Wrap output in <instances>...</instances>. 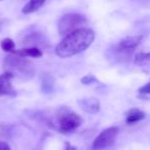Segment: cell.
I'll return each instance as SVG.
<instances>
[{
    "label": "cell",
    "instance_id": "obj_1",
    "mask_svg": "<svg viewBox=\"0 0 150 150\" xmlns=\"http://www.w3.org/2000/svg\"><path fill=\"white\" fill-rule=\"evenodd\" d=\"M95 40V32L88 28H78L67 34L57 45L56 54L60 58H70L90 47Z\"/></svg>",
    "mask_w": 150,
    "mask_h": 150
},
{
    "label": "cell",
    "instance_id": "obj_2",
    "mask_svg": "<svg viewBox=\"0 0 150 150\" xmlns=\"http://www.w3.org/2000/svg\"><path fill=\"white\" fill-rule=\"evenodd\" d=\"M82 119L77 113L69 109L59 111L54 119V129L61 134H71L81 125Z\"/></svg>",
    "mask_w": 150,
    "mask_h": 150
},
{
    "label": "cell",
    "instance_id": "obj_3",
    "mask_svg": "<svg viewBox=\"0 0 150 150\" xmlns=\"http://www.w3.org/2000/svg\"><path fill=\"white\" fill-rule=\"evenodd\" d=\"M3 68L8 72L15 74H19L23 77H33L34 75V67L31 63L28 62L19 54H13L7 56L3 61Z\"/></svg>",
    "mask_w": 150,
    "mask_h": 150
},
{
    "label": "cell",
    "instance_id": "obj_4",
    "mask_svg": "<svg viewBox=\"0 0 150 150\" xmlns=\"http://www.w3.org/2000/svg\"><path fill=\"white\" fill-rule=\"evenodd\" d=\"M86 23V18L77 13H70L64 15L58 23V30L60 35H67L70 32L77 29L79 26Z\"/></svg>",
    "mask_w": 150,
    "mask_h": 150
},
{
    "label": "cell",
    "instance_id": "obj_5",
    "mask_svg": "<svg viewBox=\"0 0 150 150\" xmlns=\"http://www.w3.org/2000/svg\"><path fill=\"white\" fill-rule=\"evenodd\" d=\"M118 127H111L108 129H105L100 133V135L96 138L92 146V149L94 150H102L110 148L114 145L116 138L118 136Z\"/></svg>",
    "mask_w": 150,
    "mask_h": 150
},
{
    "label": "cell",
    "instance_id": "obj_6",
    "mask_svg": "<svg viewBox=\"0 0 150 150\" xmlns=\"http://www.w3.org/2000/svg\"><path fill=\"white\" fill-rule=\"evenodd\" d=\"M142 40H143L142 35H134L125 37L115 46V50L119 54H131V52H133V50H135L140 45Z\"/></svg>",
    "mask_w": 150,
    "mask_h": 150
},
{
    "label": "cell",
    "instance_id": "obj_7",
    "mask_svg": "<svg viewBox=\"0 0 150 150\" xmlns=\"http://www.w3.org/2000/svg\"><path fill=\"white\" fill-rule=\"evenodd\" d=\"M15 74L6 71L0 75V97L1 96H16V91L13 90L11 80Z\"/></svg>",
    "mask_w": 150,
    "mask_h": 150
},
{
    "label": "cell",
    "instance_id": "obj_8",
    "mask_svg": "<svg viewBox=\"0 0 150 150\" xmlns=\"http://www.w3.org/2000/svg\"><path fill=\"white\" fill-rule=\"evenodd\" d=\"M78 104L83 111L88 113H97L100 111V102L95 98H86L78 101Z\"/></svg>",
    "mask_w": 150,
    "mask_h": 150
},
{
    "label": "cell",
    "instance_id": "obj_9",
    "mask_svg": "<svg viewBox=\"0 0 150 150\" xmlns=\"http://www.w3.org/2000/svg\"><path fill=\"white\" fill-rule=\"evenodd\" d=\"M23 41L25 42V44H30L31 46L43 45L44 42H45V38H44V36L42 34L32 31L30 33L26 34Z\"/></svg>",
    "mask_w": 150,
    "mask_h": 150
},
{
    "label": "cell",
    "instance_id": "obj_10",
    "mask_svg": "<svg viewBox=\"0 0 150 150\" xmlns=\"http://www.w3.org/2000/svg\"><path fill=\"white\" fill-rule=\"evenodd\" d=\"M16 54H19L24 58H40L42 56V52L36 46H29V47L21 48V50H16L13 52Z\"/></svg>",
    "mask_w": 150,
    "mask_h": 150
},
{
    "label": "cell",
    "instance_id": "obj_11",
    "mask_svg": "<svg viewBox=\"0 0 150 150\" xmlns=\"http://www.w3.org/2000/svg\"><path fill=\"white\" fill-rule=\"evenodd\" d=\"M145 118V112L142 110H140L139 108H132L127 111V122L129 125H133V123H136L138 121H141Z\"/></svg>",
    "mask_w": 150,
    "mask_h": 150
},
{
    "label": "cell",
    "instance_id": "obj_12",
    "mask_svg": "<svg viewBox=\"0 0 150 150\" xmlns=\"http://www.w3.org/2000/svg\"><path fill=\"white\" fill-rule=\"evenodd\" d=\"M44 2H45V0H30L29 2L23 7L22 11H23V13H26V15L35 13L36 11H38L44 4Z\"/></svg>",
    "mask_w": 150,
    "mask_h": 150
},
{
    "label": "cell",
    "instance_id": "obj_13",
    "mask_svg": "<svg viewBox=\"0 0 150 150\" xmlns=\"http://www.w3.org/2000/svg\"><path fill=\"white\" fill-rule=\"evenodd\" d=\"M52 88H54V79L50 74L43 75L41 82V90L45 94H50L52 93Z\"/></svg>",
    "mask_w": 150,
    "mask_h": 150
},
{
    "label": "cell",
    "instance_id": "obj_14",
    "mask_svg": "<svg viewBox=\"0 0 150 150\" xmlns=\"http://www.w3.org/2000/svg\"><path fill=\"white\" fill-rule=\"evenodd\" d=\"M135 63L139 66H150V52H140L136 56Z\"/></svg>",
    "mask_w": 150,
    "mask_h": 150
},
{
    "label": "cell",
    "instance_id": "obj_15",
    "mask_svg": "<svg viewBox=\"0 0 150 150\" xmlns=\"http://www.w3.org/2000/svg\"><path fill=\"white\" fill-rule=\"evenodd\" d=\"M0 45H1V48H2L4 52H9V54H13V52H16V44L11 38H8V37L4 38V39L1 41Z\"/></svg>",
    "mask_w": 150,
    "mask_h": 150
},
{
    "label": "cell",
    "instance_id": "obj_16",
    "mask_svg": "<svg viewBox=\"0 0 150 150\" xmlns=\"http://www.w3.org/2000/svg\"><path fill=\"white\" fill-rule=\"evenodd\" d=\"M95 81H97V79L95 78L94 75H86V76H84V77L81 79V82L83 84H86V86L92 84L93 82H95Z\"/></svg>",
    "mask_w": 150,
    "mask_h": 150
},
{
    "label": "cell",
    "instance_id": "obj_17",
    "mask_svg": "<svg viewBox=\"0 0 150 150\" xmlns=\"http://www.w3.org/2000/svg\"><path fill=\"white\" fill-rule=\"evenodd\" d=\"M139 93L142 95H150V81L139 88Z\"/></svg>",
    "mask_w": 150,
    "mask_h": 150
},
{
    "label": "cell",
    "instance_id": "obj_18",
    "mask_svg": "<svg viewBox=\"0 0 150 150\" xmlns=\"http://www.w3.org/2000/svg\"><path fill=\"white\" fill-rule=\"evenodd\" d=\"M0 150H11V146L4 141H0Z\"/></svg>",
    "mask_w": 150,
    "mask_h": 150
},
{
    "label": "cell",
    "instance_id": "obj_19",
    "mask_svg": "<svg viewBox=\"0 0 150 150\" xmlns=\"http://www.w3.org/2000/svg\"><path fill=\"white\" fill-rule=\"evenodd\" d=\"M0 29H1V24H0Z\"/></svg>",
    "mask_w": 150,
    "mask_h": 150
}]
</instances>
